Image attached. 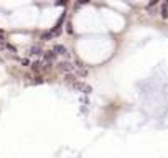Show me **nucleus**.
Masks as SVG:
<instances>
[{
    "mask_svg": "<svg viewBox=\"0 0 168 158\" xmlns=\"http://www.w3.org/2000/svg\"><path fill=\"white\" fill-rule=\"evenodd\" d=\"M162 17L168 18V0H163V3H162Z\"/></svg>",
    "mask_w": 168,
    "mask_h": 158,
    "instance_id": "obj_5",
    "label": "nucleus"
},
{
    "mask_svg": "<svg viewBox=\"0 0 168 158\" xmlns=\"http://www.w3.org/2000/svg\"><path fill=\"white\" fill-rule=\"evenodd\" d=\"M79 3H87V0H79Z\"/></svg>",
    "mask_w": 168,
    "mask_h": 158,
    "instance_id": "obj_12",
    "label": "nucleus"
},
{
    "mask_svg": "<svg viewBox=\"0 0 168 158\" xmlns=\"http://www.w3.org/2000/svg\"><path fill=\"white\" fill-rule=\"evenodd\" d=\"M53 51L56 54H68V50H66V46H63V45H54Z\"/></svg>",
    "mask_w": 168,
    "mask_h": 158,
    "instance_id": "obj_4",
    "label": "nucleus"
},
{
    "mask_svg": "<svg viewBox=\"0 0 168 158\" xmlns=\"http://www.w3.org/2000/svg\"><path fill=\"white\" fill-rule=\"evenodd\" d=\"M73 86V89H78V91H82L84 94H89L91 91V86H87V84H84V82H81V81H74V82L71 84Z\"/></svg>",
    "mask_w": 168,
    "mask_h": 158,
    "instance_id": "obj_2",
    "label": "nucleus"
},
{
    "mask_svg": "<svg viewBox=\"0 0 168 158\" xmlns=\"http://www.w3.org/2000/svg\"><path fill=\"white\" fill-rule=\"evenodd\" d=\"M40 53H41V50H40L38 46H33V48L30 50V54H40Z\"/></svg>",
    "mask_w": 168,
    "mask_h": 158,
    "instance_id": "obj_8",
    "label": "nucleus"
},
{
    "mask_svg": "<svg viewBox=\"0 0 168 158\" xmlns=\"http://www.w3.org/2000/svg\"><path fill=\"white\" fill-rule=\"evenodd\" d=\"M5 50L12 51V53H17V48L13 46V45H10V43H5Z\"/></svg>",
    "mask_w": 168,
    "mask_h": 158,
    "instance_id": "obj_7",
    "label": "nucleus"
},
{
    "mask_svg": "<svg viewBox=\"0 0 168 158\" xmlns=\"http://www.w3.org/2000/svg\"><path fill=\"white\" fill-rule=\"evenodd\" d=\"M5 50V40H0V51Z\"/></svg>",
    "mask_w": 168,
    "mask_h": 158,
    "instance_id": "obj_9",
    "label": "nucleus"
},
{
    "mask_svg": "<svg viewBox=\"0 0 168 158\" xmlns=\"http://www.w3.org/2000/svg\"><path fill=\"white\" fill-rule=\"evenodd\" d=\"M54 58H56V53H54V51H45V53H43L45 63H51Z\"/></svg>",
    "mask_w": 168,
    "mask_h": 158,
    "instance_id": "obj_3",
    "label": "nucleus"
},
{
    "mask_svg": "<svg viewBox=\"0 0 168 158\" xmlns=\"http://www.w3.org/2000/svg\"><path fill=\"white\" fill-rule=\"evenodd\" d=\"M41 61H35V63H31V69H33L35 73H40L41 71Z\"/></svg>",
    "mask_w": 168,
    "mask_h": 158,
    "instance_id": "obj_6",
    "label": "nucleus"
},
{
    "mask_svg": "<svg viewBox=\"0 0 168 158\" xmlns=\"http://www.w3.org/2000/svg\"><path fill=\"white\" fill-rule=\"evenodd\" d=\"M157 2H158V0H152V2H150V7H152V5H155Z\"/></svg>",
    "mask_w": 168,
    "mask_h": 158,
    "instance_id": "obj_11",
    "label": "nucleus"
},
{
    "mask_svg": "<svg viewBox=\"0 0 168 158\" xmlns=\"http://www.w3.org/2000/svg\"><path fill=\"white\" fill-rule=\"evenodd\" d=\"M0 40H5V33H3L2 30H0Z\"/></svg>",
    "mask_w": 168,
    "mask_h": 158,
    "instance_id": "obj_10",
    "label": "nucleus"
},
{
    "mask_svg": "<svg viewBox=\"0 0 168 158\" xmlns=\"http://www.w3.org/2000/svg\"><path fill=\"white\" fill-rule=\"evenodd\" d=\"M58 71L68 74V73H73V71H74V66H73L69 61H61V63H58Z\"/></svg>",
    "mask_w": 168,
    "mask_h": 158,
    "instance_id": "obj_1",
    "label": "nucleus"
}]
</instances>
